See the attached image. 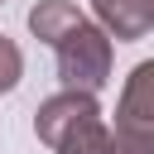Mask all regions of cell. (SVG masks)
Here are the masks:
<instances>
[{
    "label": "cell",
    "instance_id": "obj_4",
    "mask_svg": "<svg viewBox=\"0 0 154 154\" xmlns=\"http://www.w3.org/2000/svg\"><path fill=\"white\" fill-rule=\"evenodd\" d=\"M91 14L116 43H135L149 34V0H91Z\"/></svg>",
    "mask_w": 154,
    "mask_h": 154
},
{
    "label": "cell",
    "instance_id": "obj_8",
    "mask_svg": "<svg viewBox=\"0 0 154 154\" xmlns=\"http://www.w3.org/2000/svg\"><path fill=\"white\" fill-rule=\"evenodd\" d=\"M149 29H154V0H149Z\"/></svg>",
    "mask_w": 154,
    "mask_h": 154
},
{
    "label": "cell",
    "instance_id": "obj_6",
    "mask_svg": "<svg viewBox=\"0 0 154 154\" xmlns=\"http://www.w3.org/2000/svg\"><path fill=\"white\" fill-rule=\"evenodd\" d=\"M19 77H24V53H19V43H14L10 34H0V96L14 91Z\"/></svg>",
    "mask_w": 154,
    "mask_h": 154
},
{
    "label": "cell",
    "instance_id": "obj_5",
    "mask_svg": "<svg viewBox=\"0 0 154 154\" xmlns=\"http://www.w3.org/2000/svg\"><path fill=\"white\" fill-rule=\"evenodd\" d=\"M77 24H87V14H82L72 0H38V5L29 10V34H34L38 43H58V38H67Z\"/></svg>",
    "mask_w": 154,
    "mask_h": 154
},
{
    "label": "cell",
    "instance_id": "obj_7",
    "mask_svg": "<svg viewBox=\"0 0 154 154\" xmlns=\"http://www.w3.org/2000/svg\"><path fill=\"white\" fill-rule=\"evenodd\" d=\"M111 154H154V135H120V130H116Z\"/></svg>",
    "mask_w": 154,
    "mask_h": 154
},
{
    "label": "cell",
    "instance_id": "obj_2",
    "mask_svg": "<svg viewBox=\"0 0 154 154\" xmlns=\"http://www.w3.org/2000/svg\"><path fill=\"white\" fill-rule=\"evenodd\" d=\"M53 58H58V82H63V91H87V96H96V91L111 82V58H116V48H111L106 29L87 19V24H77L67 38L53 43Z\"/></svg>",
    "mask_w": 154,
    "mask_h": 154
},
{
    "label": "cell",
    "instance_id": "obj_3",
    "mask_svg": "<svg viewBox=\"0 0 154 154\" xmlns=\"http://www.w3.org/2000/svg\"><path fill=\"white\" fill-rule=\"evenodd\" d=\"M116 130L120 135H154V58L130 67L120 101H116Z\"/></svg>",
    "mask_w": 154,
    "mask_h": 154
},
{
    "label": "cell",
    "instance_id": "obj_1",
    "mask_svg": "<svg viewBox=\"0 0 154 154\" xmlns=\"http://www.w3.org/2000/svg\"><path fill=\"white\" fill-rule=\"evenodd\" d=\"M34 135L53 154H111V144H116V130L106 125L101 101L87 91H58V96L38 101Z\"/></svg>",
    "mask_w": 154,
    "mask_h": 154
},
{
    "label": "cell",
    "instance_id": "obj_9",
    "mask_svg": "<svg viewBox=\"0 0 154 154\" xmlns=\"http://www.w3.org/2000/svg\"><path fill=\"white\" fill-rule=\"evenodd\" d=\"M0 5H5V0H0Z\"/></svg>",
    "mask_w": 154,
    "mask_h": 154
}]
</instances>
